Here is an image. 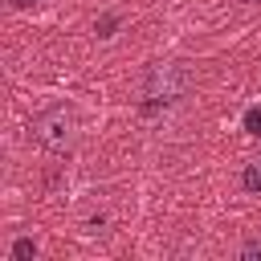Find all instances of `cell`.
Returning a JSON list of instances; mask_svg holds the SVG:
<instances>
[{"label":"cell","mask_w":261,"mask_h":261,"mask_svg":"<svg viewBox=\"0 0 261 261\" xmlns=\"http://www.w3.org/2000/svg\"><path fill=\"white\" fill-rule=\"evenodd\" d=\"M29 135H33V143H37L41 151H49V155H69L73 143H77V114H73V106L49 102L45 110L33 114Z\"/></svg>","instance_id":"6da1fadb"},{"label":"cell","mask_w":261,"mask_h":261,"mask_svg":"<svg viewBox=\"0 0 261 261\" xmlns=\"http://www.w3.org/2000/svg\"><path fill=\"white\" fill-rule=\"evenodd\" d=\"M188 86H192V69H188V61H155V65L147 69V82H143L147 102H143L139 110H143V114H155L159 106L179 102V98L188 94Z\"/></svg>","instance_id":"7a4b0ae2"},{"label":"cell","mask_w":261,"mask_h":261,"mask_svg":"<svg viewBox=\"0 0 261 261\" xmlns=\"http://www.w3.org/2000/svg\"><path fill=\"white\" fill-rule=\"evenodd\" d=\"M241 188L249 196H261V159H249L245 171H241Z\"/></svg>","instance_id":"3957f363"},{"label":"cell","mask_w":261,"mask_h":261,"mask_svg":"<svg viewBox=\"0 0 261 261\" xmlns=\"http://www.w3.org/2000/svg\"><path fill=\"white\" fill-rule=\"evenodd\" d=\"M37 257V241L33 237H16L12 241V261H33Z\"/></svg>","instance_id":"277c9868"},{"label":"cell","mask_w":261,"mask_h":261,"mask_svg":"<svg viewBox=\"0 0 261 261\" xmlns=\"http://www.w3.org/2000/svg\"><path fill=\"white\" fill-rule=\"evenodd\" d=\"M245 130H249L253 139H261V106H249V110H245Z\"/></svg>","instance_id":"5b68a950"},{"label":"cell","mask_w":261,"mask_h":261,"mask_svg":"<svg viewBox=\"0 0 261 261\" xmlns=\"http://www.w3.org/2000/svg\"><path fill=\"white\" fill-rule=\"evenodd\" d=\"M94 29H98V37H114L118 16H114V12H106V16H98V24H94Z\"/></svg>","instance_id":"8992f818"},{"label":"cell","mask_w":261,"mask_h":261,"mask_svg":"<svg viewBox=\"0 0 261 261\" xmlns=\"http://www.w3.org/2000/svg\"><path fill=\"white\" fill-rule=\"evenodd\" d=\"M241 257H245V261L261 257V241H245V245H241Z\"/></svg>","instance_id":"52a82bcc"},{"label":"cell","mask_w":261,"mask_h":261,"mask_svg":"<svg viewBox=\"0 0 261 261\" xmlns=\"http://www.w3.org/2000/svg\"><path fill=\"white\" fill-rule=\"evenodd\" d=\"M33 4H45V0H8V8H33Z\"/></svg>","instance_id":"ba28073f"},{"label":"cell","mask_w":261,"mask_h":261,"mask_svg":"<svg viewBox=\"0 0 261 261\" xmlns=\"http://www.w3.org/2000/svg\"><path fill=\"white\" fill-rule=\"evenodd\" d=\"M253 4H261V0H253Z\"/></svg>","instance_id":"9c48e42d"}]
</instances>
